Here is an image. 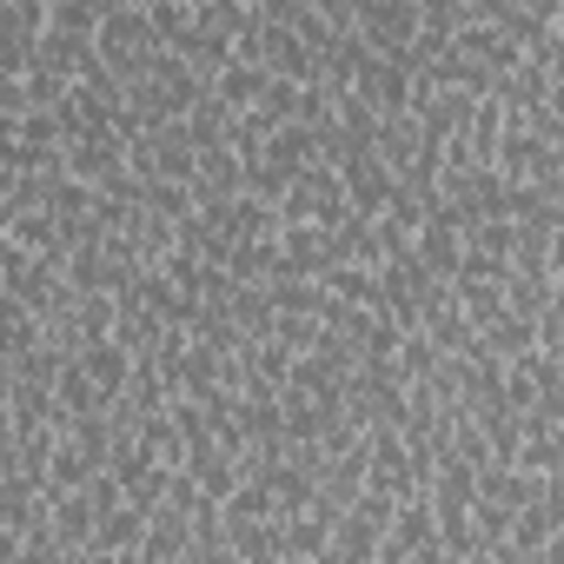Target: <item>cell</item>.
<instances>
[{"label":"cell","instance_id":"8992f818","mask_svg":"<svg viewBox=\"0 0 564 564\" xmlns=\"http://www.w3.org/2000/svg\"><path fill=\"white\" fill-rule=\"evenodd\" d=\"M21 551H28V538L14 524H0V564H21Z\"/></svg>","mask_w":564,"mask_h":564},{"label":"cell","instance_id":"6da1fadb","mask_svg":"<svg viewBox=\"0 0 564 564\" xmlns=\"http://www.w3.org/2000/svg\"><path fill=\"white\" fill-rule=\"evenodd\" d=\"M252 160H265L272 173H286V180H293V173L319 166V140H313L300 120H286V127H272V133L259 140V153H252Z\"/></svg>","mask_w":564,"mask_h":564},{"label":"cell","instance_id":"277c9868","mask_svg":"<svg viewBox=\"0 0 564 564\" xmlns=\"http://www.w3.org/2000/svg\"><path fill=\"white\" fill-rule=\"evenodd\" d=\"M100 8H107V0H47V34H61V41H94Z\"/></svg>","mask_w":564,"mask_h":564},{"label":"cell","instance_id":"7a4b0ae2","mask_svg":"<svg viewBox=\"0 0 564 564\" xmlns=\"http://www.w3.org/2000/svg\"><path fill=\"white\" fill-rule=\"evenodd\" d=\"M74 366L87 372V386H94L107 405H113V399L127 392V379H133V352H127V346H113V339H100V346H80V352H74Z\"/></svg>","mask_w":564,"mask_h":564},{"label":"cell","instance_id":"3957f363","mask_svg":"<svg viewBox=\"0 0 564 564\" xmlns=\"http://www.w3.org/2000/svg\"><path fill=\"white\" fill-rule=\"evenodd\" d=\"M272 518H279V505H272V491L259 478H239L232 498L219 505V531H246V524H272Z\"/></svg>","mask_w":564,"mask_h":564},{"label":"cell","instance_id":"5b68a950","mask_svg":"<svg viewBox=\"0 0 564 564\" xmlns=\"http://www.w3.org/2000/svg\"><path fill=\"white\" fill-rule=\"evenodd\" d=\"M140 531H147V511L120 505V511H107L94 524V551H140Z\"/></svg>","mask_w":564,"mask_h":564}]
</instances>
